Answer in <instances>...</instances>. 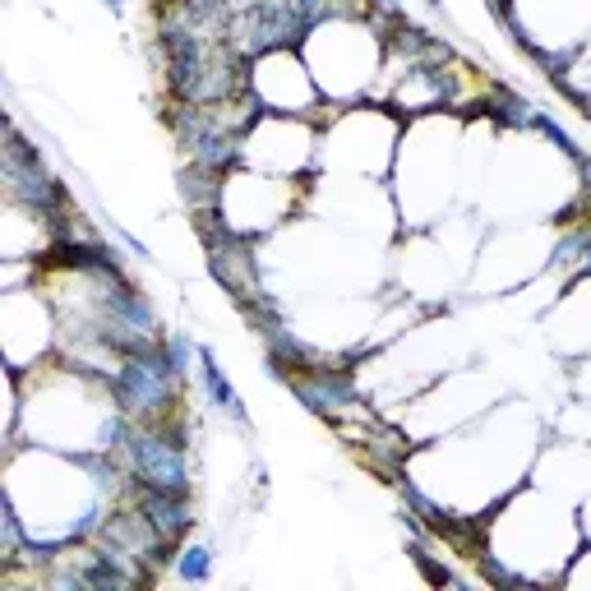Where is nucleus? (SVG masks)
Returning a JSON list of instances; mask_svg holds the SVG:
<instances>
[{"label": "nucleus", "instance_id": "obj_1", "mask_svg": "<svg viewBox=\"0 0 591 591\" xmlns=\"http://www.w3.org/2000/svg\"><path fill=\"white\" fill-rule=\"evenodd\" d=\"M107 388H111V398H116V407H121L134 425H153V421L181 416L185 379L171 370L167 356L157 347L121 356L116 370L107 374Z\"/></svg>", "mask_w": 591, "mask_h": 591}, {"label": "nucleus", "instance_id": "obj_2", "mask_svg": "<svg viewBox=\"0 0 591 591\" xmlns=\"http://www.w3.org/2000/svg\"><path fill=\"white\" fill-rule=\"evenodd\" d=\"M134 481L157 485V490H194V458H190V435L181 430V416L153 425H134V439L125 448Z\"/></svg>", "mask_w": 591, "mask_h": 591}, {"label": "nucleus", "instance_id": "obj_3", "mask_svg": "<svg viewBox=\"0 0 591 591\" xmlns=\"http://www.w3.org/2000/svg\"><path fill=\"white\" fill-rule=\"evenodd\" d=\"M0 176H5V199H10V204L33 208V213H42L47 222L70 213V194H65V185L47 171L42 153L19 134L14 121L5 125V167H0Z\"/></svg>", "mask_w": 591, "mask_h": 591}, {"label": "nucleus", "instance_id": "obj_4", "mask_svg": "<svg viewBox=\"0 0 591 591\" xmlns=\"http://www.w3.org/2000/svg\"><path fill=\"white\" fill-rule=\"evenodd\" d=\"M102 338L116 356H134L162 342V324L144 291L130 278H107L102 282Z\"/></svg>", "mask_w": 591, "mask_h": 591}, {"label": "nucleus", "instance_id": "obj_5", "mask_svg": "<svg viewBox=\"0 0 591 591\" xmlns=\"http://www.w3.org/2000/svg\"><path fill=\"white\" fill-rule=\"evenodd\" d=\"M291 398L301 402L305 411H314V416H338V411L356 407V398H361V388H356V374L342 370V365H301V370L287 379Z\"/></svg>", "mask_w": 591, "mask_h": 591}, {"label": "nucleus", "instance_id": "obj_6", "mask_svg": "<svg viewBox=\"0 0 591 591\" xmlns=\"http://www.w3.org/2000/svg\"><path fill=\"white\" fill-rule=\"evenodd\" d=\"M130 499L144 508L148 522H153V527L162 531L167 541L181 545L185 536H190V527H194V504H190V495H181V490H157V485H139V481H134Z\"/></svg>", "mask_w": 591, "mask_h": 591}, {"label": "nucleus", "instance_id": "obj_7", "mask_svg": "<svg viewBox=\"0 0 591 591\" xmlns=\"http://www.w3.org/2000/svg\"><path fill=\"white\" fill-rule=\"evenodd\" d=\"M199 384H204V393H208V402L227 416V421H236L245 430L250 425V411H245V398L236 393V384L227 379V370H222V361H218V351L208 347V342H199Z\"/></svg>", "mask_w": 591, "mask_h": 591}, {"label": "nucleus", "instance_id": "obj_8", "mask_svg": "<svg viewBox=\"0 0 591 591\" xmlns=\"http://www.w3.org/2000/svg\"><path fill=\"white\" fill-rule=\"evenodd\" d=\"M213 564H218V555H213L208 541H181L176 545V559H171L176 578L190 582V587H204V582L213 578Z\"/></svg>", "mask_w": 591, "mask_h": 591}, {"label": "nucleus", "instance_id": "obj_9", "mask_svg": "<svg viewBox=\"0 0 591 591\" xmlns=\"http://www.w3.org/2000/svg\"><path fill=\"white\" fill-rule=\"evenodd\" d=\"M157 351L167 356V365H171L176 374H181V379H190L194 365H199V342H194L190 333H162Z\"/></svg>", "mask_w": 591, "mask_h": 591}, {"label": "nucleus", "instance_id": "obj_10", "mask_svg": "<svg viewBox=\"0 0 591 591\" xmlns=\"http://www.w3.org/2000/svg\"><path fill=\"white\" fill-rule=\"evenodd\" d=\"M301 10L310 14L314 24H319V19H324V14H333V10H338V0H301Z\"/></svg>", "mask_w": 591, "mask_h": 591}, {"label": "nucleus", "instance_id": "obj_11", "mask_svg": "<svg viewBox=\"0 0 591 591\" xmlns=\"http://www.w3.org/2000/svg\"><path fill=\"white\" fill-rule=\"evenodd\" d=\"M365 14H388V19H398V0H365Z\"/></svg>", "mask_w": 591, "mask_h": 591}, {"label": "nucleus", "instance_id": "obj_12", "mask_svg": "<svg viewBox=\"0 0 591 591\" xmlns=\"http://www.w3.org/2000/svg\"><path fill=\"white\" fill-rule=\"evenodd\" d=\"M97 5H107L111 14H121V10H125V0H97Z\"/></svg>", "mask_w": 591, "mask_h": 591}, {"label": "nucleus", "instance_id": "obj_13", "mask_svg": "<svg viewBox=\"0 0 591 591\" xmlns=\"http://www.w3.org/2000/svg\"><path fill=\"white\" fill-rule=\"evenodd\" d=\"M425 5H444V0H425Z\"/></svg>", "mask_w": 591, "mask_h": 591}]
</instances>
